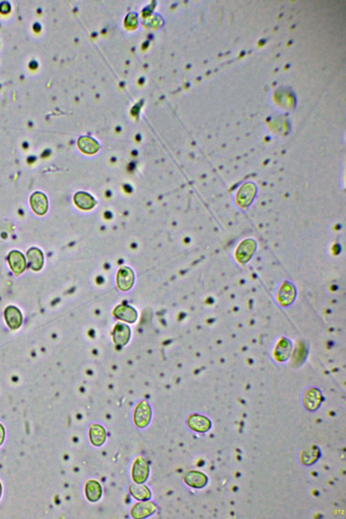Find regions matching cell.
<instances>
[{
  "instance_id": "cell-17",
  "label": "cell",
  "mask_w": 346,
  "mask_h": 519,
  "mask_svg": "<svg viewBox=\"0 0 346 519\" xmlns=\"http://www.w3.org/2000/svg\"><path fill=\"white\" fill-rule=\"evenodd\" d=\"M5 431L3 429V426L0 424V445L2 444L3 440H4Z\"/></svg>"
},
{
  "instance_id": "cell-13",
  "label": "cell",
  "mask_w": 346,
  "mask_h": 519,
  "mask_svg": "<svg viewBox=\"0 0 346 519\" xmlns=\"http://www.w3.org/2000/svg\"><path fill=\"white\" fill-rule=\"evenodd\" d=\"M87 498L92 502H95L100 498L101 495V486L95 481H90L87 483L86 488Z\"/></svg>"
},
{
  "instance_id": "cell-5",
  "label": "cell",
  "mask_w": 346,
  "mask_h": 519,
  "mask_svg": "<svg viewBox=\"0 0 346 519\" xmlns=\"http://www.w3.org/2000/svg\"><path fill=\"white\" fill-rule=\"evenodd\" d=\"M134 274L129 268L123 266L119 270L117 275V283L119 288L123 291L129 290L133 286Z\"/></svg>"
},
{
  "instance_id": "cell-16",
  "label": "cell",
  "mask_w": 346,
  "mask_h": 519,
  "mask_svg": "<svg viewBox=\"0 0 346 519\" xmlns=\"http://www.w3.org/2000/svg\"><path fill=\"white\" fill-rule=\"evenodd\" d=\"M10 10V5L6 1L0 3V12L2 13H8Z\"/></svg>"
},
{
  "instance_id": "cell-12",
  "label": "cell",
  "mask_w": 346,
  "mask_h": 519,
  "mask_svg": "<svg viewBox=\"0 0 346 519\" xmlns=\"http://www.w3.org/2000/svg\"><path fill=\"white\" fill-rule=\"evenodd\" d=\"M78 146L81 151L88 154L95 153L99 148L98 143L92 138L89 137H81L78 141Z\"/></svg>"
},
{
  "instance_id": "cell-8",
  "label": "cell",
  "mask_w": 346,
  "mask_h": 519,
  "mask_svg": "<svg viewBox=\"0 0 346 519\" xmlns=\"http://www.w3.org/2000/svg\"><path fill=\"white\" fill-rule=\"evenodd\" d=\"M5 317L8 326L12 329L19 328L23 321L21 312L18 308L13 306H10L5 310Z\"/></svg>"
},
{
  "instance_id": "cell-7",
  "label": "cell",
  "mask_w": 346,
  "mask_h": 519,
  "mask_svg": "<svg viewBox=\"0 0 346 519\" xmlns=\"http://www.w3.org/2000/svg\"><path fill=\"white\" fill-rule=\"evenodd\" d=\"M27 258L29 260V264L31 269L38 271L42 268L44 258L40 250L36 248H31L27 252Z\"/></svg>"
},
{
  "instance_id": "cell-1",
  "label": "cell",
  "mask_w": 346,
  "mask_h": 519,
  "mask_svg": "<svg viewBox=\"0 0 346 519\" xmlns=\"http://www.w3.org/2000/svg\"><path fill=\"white\" fill-rule=\"evenodd\" d=\"M152 413L150 406L146 402H141L136 408L134 414V422L136 426L144 428L148 425L151 419Z\"/></svg>"
},
{
  "instance_id": "cell-4",
  "label": "cell",
  "mask_w": 346,
  "mask_h": 519,
  "mask_svg": "<svg viewBox=\"0 0 346 519\" xmlns=\"http://www.w3.org/2000/svg\"><path fill=\"white\" fill-rule=\"evenodd\" d=\"M8 259L11 269L16 275H19L24 271L26 268V260L21 252L15 250L11 252L9 254Z\"/></svg>"
},
{
  "instance_id": "cell-14",
  "label": "cell",
  "mask_w": 346,
  "mask_h": 519,
  "mask_svg": "<svg viewBox=\"0 0 346 519\" xmlns=\"http://www.w3.org/2000/svg\"><path fill=\"white\" fill-rule=\"evenodd\" d=\"M130 492L134 498L137 500H145L150 498L151 493L146 486L132 484L130 486Z\"/></svg>"
},
{
  "instance_id": "cell-3",
  "label": "cell",
  "mask_w": 346,
  "mask_h": 519,
  "mask_svg": "<svg viewBox=\"0 0 346 519\" xmlns=\"http://www.w3.org/2000/svg\"><path fill=\"white\" fill-rule=\"evenodd\" d=\"M149 475V467L146 461L141 457H139L135 460L132 471V477L134 482L141 484L146 482Z\"/></svg>"
},
{
  "instance_id": "cell-2",
  "label": "cell",
  "mask_w": 346,
  "mask_h": 519,
  "mask_svg": "<svg viewBox=\"0 0 346 519\" xmlns=\"http://www.w3.org/2000/svg\"><path fill=\"white\" fill-rule=\"evenodd\" d=\"M30 204L33 212L38 215H44L48 211V197L41 192H35L31 196Z\"/></svg>"
},
{
  "instance_id": "cell-15",
  "label": "cell",
  "mask_w": 346,
  "mask_h": 519,
  "mask_svg": "<svg viewBox=\"0 0 346 519\" xmlns=\"http://www.w3.org/2000/svg\"><path fill=\"white\" fill-rule=\"evenodd\" d=\"M186 482L193 487H202L206 484V479L204 475L197 472H191L186 477Z\"/></svg>"
},
{
  "instance_id": "cell-6",
  "label": "cell",
  "mask_w": 346,
  "mask_h": 519,
  "mask_svg": "<svg viewBox=\"0 0 346 519\" xmlns=\"http://www.w3.org/2000/svg\"><path fill=\"white\" fill-rule=\"evenodd\" d=\"M156 511V506L152 502H140L135 504L131 511L134 518H144L152 515Z\"/></svg>"
},
{
  "instance_id": "cell-10",
  "label": "cell",
  "mask_w": 346,
  "mask_h": 519,
  "mask_svg": "<svg viewBox=\"0 0 346 519\" xmlns=\"http://www.w3.org/2000/svg\"><path fill=\"white\" fill-rule=\"evenodd\" d=\"M188 425L191 429L198 432H205L209 429L211 422L206 417L200 415L190 417L188 421Z\"/></svg>"
},
{
  "instance_id": "cell-9",
  "label": "cell",
  "mask_w": 346,
  "mask_h": 519,
  "mask_svg": "<svg viewBox=\"0 0 346 519\" xmlns=\"http://www.w3.org/2000/svg\"><path fill=\"white\" fill-rule=\"evenodd\" d=\"M74 201L79 208L84 210L92 209L96 204L95 199L90 194L83 192L75 194Z\"/></svg>"
},
{
  "instance_id": "cell-11",
  "label": "cell",
  "mask_w": 346,
  "mask_h": 519,
  "mask_svg": "<svg viewBox=\"0 0 346 519\" xmlns=\"http://www.w3.org/2000/svg\"><path fill=\"white\" fill-rule=\"evenodd\" d=\"M90 437L91 442L94 445L101 446L106 440V431L104 428L99 424H93L91 426Z\"/></svg>"
},
{
  "instance_id": "cell-18",
  "label": "cell",
  "mask_w": 346,
  "mask_h": 519,
  "mask_svg": "<svg viewBox=\"0 0 346 519\" xmlns=\"http://www.w3.org/2000/svg\"><path fill=\"white\" fill-rule=\"evenodd\" d=\"M1 484H0V496H1Z\"/></svg>"
}]
</instances>
